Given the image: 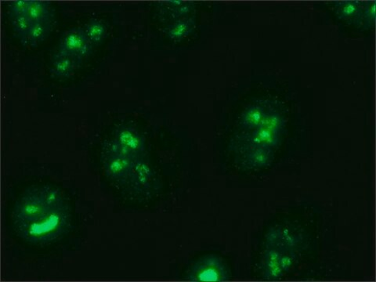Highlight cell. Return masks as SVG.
<instances>
[{
    "label": "cell",
    "mask_w": 376,
    "mask_h": 282,
    "mask_svg": "<svg viewBox=\"0 0 376 282\" xmlns=\"http://www.w3.org/2000/svg\"><path fill=\"white\" fill-rule=\"evenodd\" d=\"M70 208L65 203L36 221L15 226L14 230L23 240L42 245L60 238L70 228Z\"/></svg>",
    "instance_id": "obj_1"
},
{
    "label": "cell",
    "mask_w": 376,
    "mask_h": 282,
    "mask_svg": "<svg viewBox=\"0 0 376 282\" xmlns=\"http://www.w3.org/2000/svg\"><path fill=\"white\" fill-rule=\"evenodd\" d=\"M65 203L60 191L50 186L28 189L15 203L12 213L13 224L15 227L36 221Z\"/></svg>",
    "instance_id": "obj_2"
},
{
    "label": "cell",
    "mask_w": 376,
    "mask_h": 282,
    "mask_svg": "<svg viewBox=\"0 0 376 282\" xmlns=\"http://www.w3.org/2000/svg\"><path fill=\"white\" fill-rule=\"evenodd\" d=\"M286 121L282 113L270 110L262 125L254 131L244 132L238 141V151L253 148H269L275 150L280 146Z\"/></svg>",
    "instance_id": "obj_3"
},
{
    "label": "cell",
    "mask_w": 376,
    "mask_h": 282,
    "mask_svg": "<svg viewBox=\"0 0 376 282\" xmlns=\"http://www.w3.org/2000/svg\"><path fill=\"white\" fill-rule=\"evenodd\" d=\"M185 278L194 282H222L229 281L231 273L224 259L210 254L192 263Z\"/></svg>",
    "instance_id": "obj_4"
},
{
    "label": "cell",
    "mask_w": 376,
    "mask_h": 282,
    "mask_svg": "<svg viewBox=\"0 0 376 282\" xmlns=\"http://www.w3.org/2000/svg\"><path fill=\"white\" fill-rule=\"evenodd\" d=\"M157 184L156 172L145 156L136 158L134 160L132 173L127 189L135 197H147L155 190Z\"/></svg>",
    "instance_id": "obj_5"
},
{
    "label": "cell",
    "mask_w": 376,
    "mask_h": 282,
    "mask_svg": "<svg viewBox=\"0 0 376 282\" xmlns=\"http://www.w3.org/2000/svg\"><path fill=\"white\" fill-rule=\"evenodd\" d=\"M94 48L83 28H72L63 34L59 52L83 61L93 54Z\"/></svg>",
    "instance_id": "obj_6"
},
{
    "label": "cell",
    "mask_w": 376,
    "mask_h": 282,
    "mask_svg": "<svg viewBox=\"0 0 376 282\" xmlns=\"http://www.w3.org/2000/svg\"><path fill=\"white\" fill-rule=\"evenodd\" d=\"M134 160L122 155H103L102 162L105 176L114 183L127 188L132 173Z\"/></svg>",
    "instance_id": "obj_7"
},
{
    "label": "cell",
    "mask_w": 376,
    "mask_h": 282,
    "mask_svg": "<svg viewBox=\"0 0 376 282\" xmlns=\"http://www.w3.org/2000/svg\"><path fill=\"white\" fill-rule=\"evenodd\" d=\"M114 140L134 160L136 158L145 155V140L135 128L127 125L119 126L116 129Z\"/></svg>",
    "instance_id": "obj_8"
},
{
    "label": "cell",
    "mask_w": 376,
    "mask_h": 282,
    "mask_svg": "<svg viewBox=\"0 0 376 282\" xmlns=\"http://www.w3.org/2000/svg\"><path fill=\"white\" fill-rule=\"evenodd\" d=\"M275 151L269 148H253L239 152L238 162L247 171H256L269 168L275 160Z\"/></svg>",
    "instance_id": "obj_9"
},
{
    "label": "cell",
    "mask_w": 376,
    "mask_h": 282,
    "mask_svg": "<svg viewBox=\"0 0 376 282\" xmlns=\"http://www.w3.org/2000/svg\"><path fill=\"white\" fill-rule=\"evenodd\" d=\"M301 244V235L289 228L279 226L271 228L266 235L267 247L275 248L282 252L295 251Z\"/></svg>",
    "instance_id": "obj_10"
},
{
    "label": "cell",
    "mask_w": 376,
    "mask_h": 282,
    "mask_svg": "<svg viewBox=\"0 0 376 282\" xmlns=\"http://www.w3.org/2000/svg\"><path fill=\"white\" fill-rule=\"evenodd\" d=\"M270 109L265 104H253L242 112L239 125L244 132L254 131L262 125Z\"/></svg>",
    "instance_id": "obj_11"
},
{
    "label": "cell",
    "mask_w": 376,
    "mask_h": 282,
    "mask_svg": "<svg viewBox=\"0 0 376 282\" xmlns=\"http://www.w3.org/2000/svg\"><path fill=\"white\" fill-rule=\"evenodd\" d=\"M282 251L267 247L262 259L263 278L267 281L280 280L284 275L281 265Z\"/></svg>",
    "instance_id": "obj_12"
},
{
    "label": "cell",
    "mask_w": 376,
    "mask_h": 282,
    "mask_svg": "<svg viewBox=\"0 0 376 282\" xmlns=\"http://www.w3.org/2000/svg\"><path fill=\"white\" fill-rule=\"evenodd\" d=\"M82 63L83 61L74 58L72 56L58 52L51 60L50 72L56 78H70L75 74Z\"/></svg>",
    "instance_id": "obj_13"
},
{
    "label": "cell",
    "mask_w": 376,
    "mask_h": 282,
    "mask_svg": "<svg viewBox=\"0 0 376 282\" xmlns=\"http://www.w3.org/2000/svg\"><path fill=\"white\" fill-rule=\"evenodd\" d=\"M196 20L193 17L174 21L165 28L164 32L171 41L179 43L195 30Z\"/></svg>",
    "instance_id": "obj_14"
},
{
    "label": "cell",
    "mask_w": 376,
    "mask_h": 282,
    "mask_svg": "<svg viewBox=\"0 0 376 282\" xmlns=\"http://www.w3.org/2000/svg\"><path fill=\"white\" fill-rule=\"evenodd\" d=\"M26 15L32 24L54 21V10L49 2L30 0Z\"/></svg>",
    "instance_id": "obj_15"
},
{
    "label": "cell",
    "mask_w": 376,
    "mask_h": 282,
    "mask_svg": "<svg viewBox=\"0 0 376 282\" xmlns=\"http://www.w3.org/2000/svg\"><path fill=\"white\" fill-rule=\"evenodd\" d=\"M335 12L340 20L358 24L364 3L359 1L339 2L333 4Z\"/></svg>",
    "instance_id": "obj_16"
},
{
    "label": "cell",
    "mask_w": 376,
    "mask_h": 282,
    "mask_svg": "<svg viewBox=\"0 0 376 282\" xmlns=\"http://www.w3.org/2000/svg\"><path fill=\"white\" fill-rule=\"evenodd\" d=\"M83 28L94 47H98L103 43L107 36V27L101 20L91 19Z\"/></svg>",
    "instance_id": "obj_17"
},
{
    "label": "cell",
    "mask_w": 376,
    "mask_h": 282,
    "mask_svg": "<svg viewBox=\"0 0 376 282\" xmlns=\"http://www.w3.org/2000/svg\"><path fill=\"white\" fill-rule=\"evenodd\" d=\"M54 28V21L41 22L32 24L30 35L27 41V46L36 47L43 43L50 35Z\"/></svg>",
    "instance_id": "obj_18"
},
{
    "label": "cell",
    "mask_w": 376,
    "mask_h": 282,
    "mask_svg": "<svg viewBox=\"0 0 376 282\" xmlns=\"http://www.w3.org/2000/svg\"><path fill=\"white\" fill-rule=\"evenodd\" d=\"M10 19L17 36L23 45L27 46L28 37L32 26L31 21L26 14L10 17Z\"/></svg>",
    "instance_id": "obj_19"
},
{
    "label": "cell",
    "mask_w": 376,
    "mask_h": 282,
    "mask_svg": "<svg viewBox=\"0 0 376 282\" xmlns=\"http://www.w3.org/2000/svg\"><path fill=\"white\" fill-rule=\"evenodd\" d=\"M375 2L369 1L364 3V9L357 25L369 30L370 28L375 25Z\"/></svg>",
    "instance_id": "obj_20"
},
{
    "label": "cell",
    "mask_w": 376,
    "mask_h": 282,
    "mask_svg": "<svg viewBox=\"0 0 376 282\" xmlns=\"http://www.w3.org/2000/svg\"><path fill=\"white\" fill-rule=\"evenodd\" d=\"M167 14L170 19L178 21L182 19L187 18L192 11L195 10V4L190 2H185L178 8H167Z\"/></svg>",
    "instance_id": "obj_21"
},
{
    "label": "cell",
    "mask_w": 376,
    "mask_h": 282,
    "mask_svg": "<svg viewBox=\"0 0 376 282\" xmlns=\"http://www.w3.org/2000/svg\"><path fill=\"white\" fill-rule=\"evenodd\" d=\"M30 0H17L8 4L9 17L26 14Z\"/></svg>",
    "instance_id": "obj_22"
},
{
    "label": "cell",
    "mask_w": 376,
    "mask_h": 282,
    "mask_svg": "<svg viewBox=\"0 0 376 282\" xmlns=\"http://www.w3.org/2000/svg\"><path fill=\"white\" fill-rule=\"evenodd\" d=\"M297 259L295 251H284L281 254V265L284 274H287L294 267L295 263Z\"/></svg>",
    "instance_id": "obj_23"
}]
</instances>
